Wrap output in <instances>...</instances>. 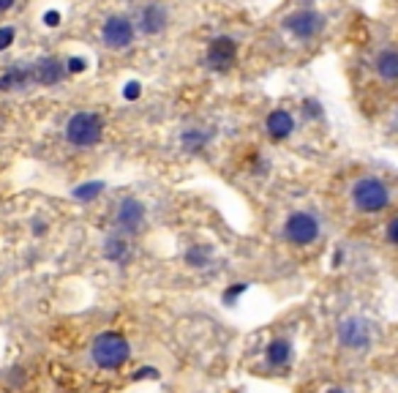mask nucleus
<instances>
[{
    "label": "nucleus",
    "instance_id": "a211bd4d",
    "mask_svg": "<svg viewBox=\"0 0 398 393\" xmlns=\"http://www.w3.org/2000/svg\"><path fill=\"white\" fill-rule=\"evenodd\" d=\"M101 192H104V183L96 180V183H82V186H77V189H74V196L82 199V202H87V199H96Z\"/></svg>",
    "mask_w": 398,
    "mask_h": 393
},
{
    "label": "nucleus",
    "instance_id": "393cba45",
    "mask_svg": "<svg viewBox=\"0 0 398 393\" xmlns=\"http://www.w3.org/2000/svg\"><path fill=\"white\" fill-rule=\"evenodd\" d=\"M387 243H398V218H390L387 224Z\"/></svg>",
    "mask_w": 398,
    "mask_h": 393
},
{
    "label": "nucleus",
    "instance_id": "c756f323",
    "mask_svg": "<svg viewBox=\"0 0 398 393\" xmlns=\"http://www.w3.org/2000/svg\"><path fill=\"white\" fill-rule=\"evenodd\" d=\"M33 233L35 235H44V233H47V227H44L41 221H35V224H33Z\"/></svg>",
    "mask_w": 398,
    "mask_h": 393
},
{
    "label": "nucleus",
    "instance_id": "4468645a",
    "mask_svg": "<svg viewBox=\"0 0 398 393\" xmlns=\"http://www.w3.org/2000/svg\"><path fill=\"white\" fill-rule=\"evenodd\" d=\"M265 355H267V363H270V366L281 369V366H287V363L292 360V344H289L287 339L270 341L267 350H265Z\"/></svg>",
    "mask_w": 398,
    "mask_h": 393
},
{
    "label": "nucleus",
    "instance_id": "7c9ffc66",
    "mask_svg": "<svg viewBox=\"0 0 398 393\" xmlns=\"http://www.w3.org/2000/svg\"><path fill=\"white\" fill-rule=\"evenodd\" d=\"M328 393H346V391H341V388H333V391H328Z\"/></svg>",
    "mask_w": 398,
    "mask_h": 393
},
{
    "label": "nucleus",
    "instance_id": "412c9836",
    "mask_svg": "<svg viewBox=\"0 0 398 393\" xmlns=\"http://www.w3.org/2000/svg\"><path fill=\"white\" fill-rule=\"evenodd\" d=\"M14 36H17V33H14V28H0V52H3V50H9V47L14 44Z\"/></svg>",
    "mask_w": 398,
    "mask_h": 393
},
{
    "label": "nucleus",
    "instance_id": "aec40b11",
    "mask_svg": "<svg viewBox=\"0 0 398 393\" xmlns=\"http://www.w3.org/2000/svg\"><path fill=\"white\" fill-rule=\"evenodd\" d=\"M243 292H248V284L245 282H238V284H232L229 289H224V295H221V301H224L226 306H235L238 301H241Z\"/></svg>",
    "mask_w": 398,
    "mask_h": 393
},
{
    "label": "nucleus",
    "instance_id": "f3484780",
    "mask_svg": "<svg viewBox=\"0 0 398 393\" xmlns=\"http://www.w3.org/2000/svg\"><path fill=\"white\" fill-rule=\"evenodd\" d=\"M210 246H191L189 251H186V262H189L191 268H205L210 262Z\"/></svg>",
    "mask_w": 398,
    "mask_h": 393
},
{
    "label": "nucleus",
    "instance_id": "f03ea898",
    "mask_svg": "<svg viewBox=\"0 0 398 393\" xmlns=\"http://www.w3.org/2000/svg\"><path fill=\"white\" fill-rule=\"evenodd\" d=\"M90 355L96 360V366H101L106 372H115V369H121L123 363L128 360L131 347H128V341L123 339L121 333H101L99 339L93 341Z\"/></svg>",
    "mask_w": 398,
    "mask_h": 393
},
{
    "label": "nucleus",
    "instance_id": "0eeeda50",
    "mask_svg": "<svg viewBox=\"0 0 398 393\" xmlns=\"http://www.w3.org/2000/svg\"><path fill=\"white\" fill-rule=\"evenodd\" d=\"M238 60V44L235 38L219 36L208 44V55H205V63H208L213 72H226L232 63Z\"/></svg>",
    "mask_w": 398,
    "mask_h": 393
},
{
    "label": "nucleus",
    "instance_id": "a878e982",
    "mask_svg": "<svg viewBox=\"0 0 398 393\" xmlns=\"http://www.w3.org/2000/svg\"><path fill=\"white\" fill-rule=\"evenodd\" d=\"M44 25L57 28V25H60V14H57V11H47V14H44Z\"/></svg>",
    "mask_w": 398,
    "mask_h": 393
},
{
    "label": "nucleus",
    "instance_id": "5701e85b",
    "mask_svg": "<svg viewBox=\"0 0 398 393\" xmlns=\"http://www.w3.org/2000/svg\"><path fill=\"white\" fill-rule=\"evenodd\" d=\"M123 96H126L128 101H134V99L142 96V85H139V82H128V85L123 88Z\"/></svg>",
    "mask_w": 398,
    "mask_h": 393
},
{
    "label": "nucleus",
    "instance_id": "1a4fd4ad",
    "mask_svg": "<svg viewBox=\"0 0 398 393\" xmlns=\"http://www.w3.org/2000/svg\"><path fill=\"white\" fill-rule=\"evenodd\" d=\"M338 339L349 350H365L371 344V325L360 317H349L338 328Z\"/></svg>",
    "mask_w": 398,
    "mask_h": 393
},
{
    "label": "nucleus",
    "instance_id": "4be33fe9",
    "mask_svg": "<svg viewBox=\"0 0 398 393\" xmlns=\"http://www.w3.org/2000/svg\"><path fill=\"white\" fill-rule=\"evenodd\" d=\"M85 57H69L66 60V72H71V74H82L85 72Z\"/></svg>",
    "mask_w": 398,
    "mask_h": 393
},
{
    "label": "nucleus",
    "instance_id": "cd10ccee",
    "mask_svg": "<svg viewBox=\"0 0 398 393\" xmlns=\"http://www.w3.org/2000/svg\"><path fill=\"white\" fill-rule=\"evenodd\" d=\"M306 112H309V115H314V118H319V115H322V109H319V104H316V101H306Z\"/></svg>",
    "mask_w": 398,
    "mask_h": 393
},
{
    "label": "nucleus",
    "instance_id": "423d86ee",
    "mask_svg": "<svg viewBox=\"0 0 398 393\" xmlns=\"http://www.w3.org/2000/svg\"><path fill=\"white\" fill-rule=\"evenodd\" d=\"M145 224V205L137 196H123L118 211H115V227L121 235H134Z\"/></svg>",
    "mask_w": 398,
    "mask_h": 393
},
{
    "label": "nucleus",
    "instance_id": "6e6552de",
    "mask_svg": "<svg viewBox=\"0 0 398 393\" xmlns=\"http://www.w3.org/2000/svg\"><path fill=\"white\" fill-rule=\"evenodd\" d=\"M101 38L109 50H126L134 41V22L128 17H109L101 28Z\"/></svg>",
    "mask_w": 398,
    "mask_h": 393
},
{
    "label": "nucleus",
    "instance_id": "bb28decb",
    "mask_svg": "<svg viewBox=\"0 0 398 393\" xmlns=\"http://www.w3.org/2000/svg\"><path fill=\"white\" fill-rule=\"evenodd\" d=\"M341 262H344V249H336V254L330 257V265H333V268H338Z\"/></svg>",
    "mask_w": 398,
    "mask_h": 393
},
{
    "label": "nucleus",
    "instance_id": "2eb2a0df",
    "mask_svg": "<svg viewBox=\"0 0 398 393\" xmlns=\"http://www.w3.org/2000/svg\"><path fill=\"white\" fill-rule=\"evenodd\" d=\"M374 69H377V74H380L382 79H387V82H393L398 77V52L396 50H382L380 55H377V63H374Z\"/></svg>",
    "mask_w": 398,
    "mask_h": 393
},
{
    "label": "nucleus",
    "instance_id": "39448f33",
    "mask_svg": "<svg viewBox=\"0 0 398 393\" xmlns=\"http://www.w3.org/2000/svg\"><path fill=\"white\" fill-rule=\"evenodd\" d=\"M284 28H287L294 38L309 41V38L319 36V31L325 28V17H322L319 11H314V9H300V11H292L289 17L284 19Z\"/></svg>",
    "mask_w": 398,
    "mask_h": 393
},
{
    "label": "nucleus",
    "instance_id": "ddd939ff",
    "mask_svg": "<svg viewBox=\"0 0 398 393\" xmlns=\"http://www.w3.org/2000/svg\"><path fill=\"white\" fill-rule=\"evenodd\" d=\"M31 79H33V77H31V66L17 63V66H11L6 74H0V90H19V88H25Z\"/></svg>",
    "mask_w": 398,
    "mask_h": 393
},
{
    "label": "nucleus",
    "instance_id": "7ed1b4c3",
    "mask_svg": "<svg viewBox=\"0 0 398 393\" xmlns=\"http://www.w3.org/2000/svg\"><path fill=\"white\" fill-rule=\"evenodd\" d=\"M352 202L363 214H380L390 205V189L380 178H363L352 186Z\"/></svg>",
    "mask_w": 398,
    "mask_h": 393
},
{
    "label": "nucleus",
    "instance_id": "6ab92c4d",
    "mask_svg": "<svg viewBox=\"0 0 398 393\" xmlns=\"http://www.w3.org/2000/svg\"><path fill=\"white\" fill-rule=\"evenodd\" d=\"M210 137H213V134H199V131H197V128H194V131H186V134H183V137H180V143L186 145V148H189V150H199V148H202V145L208 143Z\"/></svg>",
    "mask_w": 398,
    "mask_h": 393
},
{
    "label": "nucleus",
    "instance_id": "9b49d317",
    "mask_svg": "<svg viewBox=\"0 0 398 393\" xmlns=\"http://www.w3.org/2000/svg\"><path fill=\"white\" fill-rule=\"evenodd\" d=\"M63 74H66V69L60 66V60L52 57V55L38 57L33 66H31V77H33L38 85H47V88L57 85V82L63 79Z\"/></svg>",
    "mask_w": 398,
    "mask_h": 393
},
{
    "label": "nucleus",
    "instance_id": "20e7f679",
    "mask_svg": "<svg viewBox=\"0 0 398 393\" xmlns=\"http://www.w3.org/2000/svg\"><path fill=\"white\" fill-rule=\"evenodd\" d=\"M284 238L294 246H309L319 238V221L311 214H292L284 221Z\"/></svg>",
    "mask_w": 398,
    "mask_h": 393
},
{
    "label": "nucleus",
    "instance_id": "b1692460",
    "mask_svg": "<svg viewBox=\"0 0 398 393\" xmlns=\"http://www.w3.org/2000/svg\"><path fill=\"white\" fill-rule=\"evenodd\" d=\"M134 380H158V372L153 366H145V369H139L137 375H134Z\"/></svg>",
    "mask_w": 398,
    "mask_h": 393
},
{
    "label": "nucleus",
    "instance_id": "dca6fc26",
    "mask_svg": "<svg viewBox=\"0 0 398 393\" xmlns=\"http://www.w3.org/2000/svg\"><path fill=\"white\" fill-rule=\"evenodd\" d=\"M104 257L109 262H126L128 260V243L121 233L118 235H109L104 240Z\"/></svg>",
    "mask_w": 398,
    "mask_h": 393
},
{
    "label": "nucleus",
    "instance_id": "f257e3e1",
    "mask_svg": "<svg viewBox=\"0 0 398 393\" xmlns=\"http://www.w3.org/2000/svg\"><path fill=\"white\" fill-rule=\"evenodd\" d=\"M104 137V121L96 112H77L66 123V140L74 148H93Z\"/></svg>",
    "mask_w": 398,
    "mask_h": 393
},
{
    "label": "nucleus",
    "instance_id": "c85d7f7f",
    "mask_svg": "<svg viewBox=\"0 0 398 393\" xmlns=\"http://www.w3.org/2000/svg\"><path fill=\"white\" fill-rule=\"evenodd\" d=\"M14 3H17V0H0V11H9V9H14Z\"/></svg>",
    "mask_w": 398,
    "mask_h": 393
},
{
    "label": "nucleus",
    "instance_id": "9d476101",
    "mask_svg": "<svg viewBox=\"0 0 398 393\" xmlns=\"http://www.w3.org/2000/svg\"><path fill=\"white\" fill-rule=\"evenodd\" d=\"M170 22V11L164 3H148L137 17V28L145 36H158Z\"/></svg>",
    "mask_w": 398,
    "mask_h": 393
},
{
    "label": "nucleus",
    "instance_id": "f8f14e48",
    "mask_svg": "<svg viewBox=\"0 0 398 393\" xmlns=\"http://www.w3.org/2000/svg\"><path fill=\"white\" fill-rule=\"evenodd\" d=\"M265 128H267V134H270L273 140H287L294 131V118L287 109H273V112L267 115Z\"/></svg>",
    "mask_w": 398,
    "mask_h": 393
}]
</instances>
